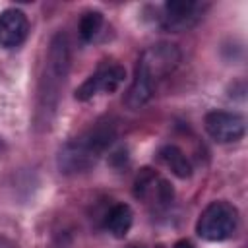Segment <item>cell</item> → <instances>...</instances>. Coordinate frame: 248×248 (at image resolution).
Instances as JSON below:
<instances>
[{
    "instance_id": "obj_12",
    "label": "cell",
    "mask_w": 248,
    "mask_h": 248,
    "mask_svg": "<svg viewBox=\"0 0 248 248\" xmlns=\"http://www.w3.org/2000/svg\"><path fill=\"white\" fill-rule=\"evenodd\" d=\"M103 23H105V17H103V14H101L99 10H89V12H85V14L79 17V23H78V35H79V39H81L83 43L93 41V39L99 35Z\"/></svg>"
},
{
    "instance_id": "obj_14",
    "label": "cell",
    "mask_w": 248,
    "mask_h": 248,
    "mask_svg": "<svg viewBox=\"0 0 248 248\" xmlns=\"http://www.w3.org/2000/svg\"><path fill=\"white\" fill-rule=\"evenodd\" d=\"M130 248H141V246H130Z\"/></svg>"
},
{
    "instance_id": "obj_2",
    "label": "cell",
    "mask_w": 248,
    "mask_h": 248,
    "mask_svg": "<svg viewBox=\"0 0 248 248\" xmlns=\"http://www.w3.org/2000/svg\"><path fill=\"white\" fill-rule=\"evenodd\" d=\"M116 140V124L112 120H101L78 138L66 141L56 157L58 170L62 174H79L97 165V161L110 149Z\"/></svg>"
},
{
    "instance_id": "obj_4",
    "label": "cell",
    "mask_w": 248,
    "mask_h": 248,
    "mask_svg": "<svg viewBox=\"0 0 248 248\" xmlns=\"http://www.w3.org/2000/svg\"><path fill=\"white\" fill-rule=\"evenodd\" d=\"M238 229V209L225 200H215L200 213L196 234L207 242H223L234 236Z\"/></svg>"
},
{
    "instance_id": "obj_8",
    "label": "cell",
    "mask_w": 248,
    "mask_h": 248,
    "mask_svg": "<svg viewBox=\"0 0 248 248\" xmlns=\"http://www.w3.org/2000/svg\"><path fill=\"white\" fill-rule=\"evenodd\" d=\"M134 196L145 203H153L157 207H169L174 202V188L153 169L143 167L134 180Z\"/></svg>"
},
{
    "instance_id": "obj_10",
    "label": "cell",
    "mask_w": 248,
    "mask_h": 248,
    "mask_svg": "<svg viewBox=\"0 0 248 248\" xmlns=\"http://www.w3.org/2000/svg\"><path fill=\"white\" fill-rule=\"evenodd\" d=\"M134 223V211L128 203H114L105 215V229L114 238H124Z\"/></svg>"
},
{
    "instance_id": "obj_1",
    "label": "cell",
    "mask_w": 248,
    "mask_h": 248,
    "mask_svg": "<svg viewBox=\"0 0 248 248\" xmlns=\"http://www.w3.org/2000/svg\"><path fill=\"white\" fill-rule=\"evenodd\" d=\"M180 58H182L180 48L174 43L161 41L147 46L138 58L132 83L124 95V105L130 110H138L145 107L151 101L157 83L176 70Z\"/></svg>"
},
{
    "instance_id": "obj_9",
    "label": "cell",
    "mask_w": 248,
    "mask_h": 248,
    "mask_svg": "<svg viewBox=\"0 0 248 248\" xmlns=\"http://www.w3.org/2000/svg\"><path fill=\"white\" fill-rule=\"evenodd\" d=\"M29 33V19L19 8H6L0 12V46L17 48Z\"/></svg>"
},
{
    "instance_id": "obj_3",
    "label": "cell",
    "mask_w": 248,
    "mask_h": 248,
    "mask_svg": "<svg viewBox=\"0 0 248 248\" xmlns=\"http://www.w3.org/2000/svg\"><path fill=\"white\" fill-rule=\"evenodd\" d=\"M70 72V41L66 33L52 35L39 83V114L48 122L58 107V95Z\"/></svg>"
},
{
    "instance_id": "obj_6",
    "label": "cell",
    "mask_w": 248,
    "mask_h": 248,
    "mask_svg": "<svg viewBox=\"0 0 248 248\" xmlns=\"http://www.w3.org/2000/svg\"><path fill=\"white\" fill-rule=\"evenodd\" d=\"M124 79H126L124 66L105 62L76 89L74 97H76V101L85 103V101H89V99H93L95 95H101V93L110 95L124 83Z\"/></svg>"
},
{
    "instance_id": "obj_11",
    "label": "cell",
    "mask_w": 248,
    "mask_h": 248,
    "mask_svg": "<svg viewBox=\"0 0 248 248\" xmlns=\"http://www.w3.org/2000/svg\"><path fill=\"white\" fill-rule=\"evenodd\" d=\"M157 157L163 165H167L170 169V172L182 180L190 178L192 176V163L190 159L184 155V151L172 143H167L163 145L159 151H157Z\"/></svg>"
},
{
    "instance_id": "obj_15",
    "label": "cell",
    "mask_w": 248,
    "mask_h": 248,
    "mask_svg": "<svg viewBox=\"0 0 248 248\" xmlns=\"http://www.w3.org/2000/svg\"><path fill=\"white\" fill-rule=\"evenodd\" d=\"M0 149H2V141H0Z\"/></svg>"
},
{
    "instance_id": "obj_5",
    "label": "cell",
    "mask_w": 248,
    "mask_h": 248,
    "mask_svg": "<svg viewBox=\"0 0 248 248\" xmlns=\"http://www.w3.org/2000/svg\"><path fill=\"white\" fill-rule=\"evenodd\" d=\"M209 10L207 2H196V0H169L161 6V14L157 17V23L163 31L169 33H182L192 27H196L205 12Z\"/></svg>"
},
{
    "instance_id": "obj_13",
    "label": "cell",
    "mask_w": 248,
    "mask_h": 248,
    "mask_svg": "<svg viewBox=\"0 0 248 248\" xmlns=\"http://www.w3.org/2000/svg\"><path fill=\"white\" fill-rule=\"evenodd\" d=\"M172 248H194V244L188 240V238H180V240H176L174 242V246Z\"/></svg>"
},
{
    "instance_id": "obj_7",
    "label": "cell",
    "mask_w": 248,
    "mask_h": 248,
    "mask_svg": "<svg viewBox=\"0 0 248 248\" xmlns=\"http://www.w3.org/2000/svg\"><path fill=\"white\" fill-rule=\"evenodd\" d=\"M203 128L213 141L234 143L246 134V118L234 110H209L203 116Z\"/></svg>"
}]
</instances>
